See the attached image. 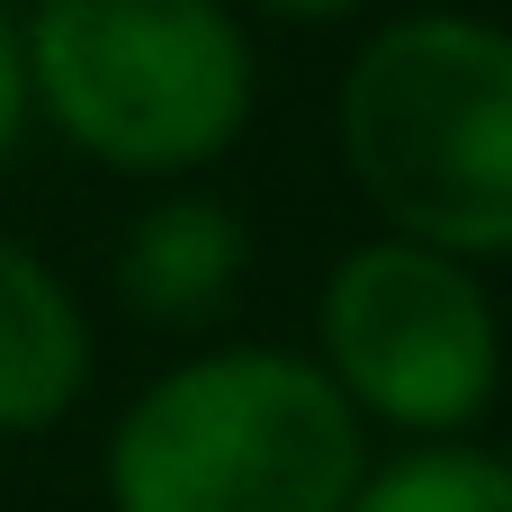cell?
Here are the masks:
<instances>
[{
    "mask_svg": "<svg viewBox=\"0 0 512 512\" xmlns=\"http://www.w3.org/2000/svg\"><path fill=\"white\" fill-rule=\"evenodd\" d=\"M252 270V225L234 198L171 180L162 198H144L117 234V306L153 333H198L234 306Z\"/></svg>",
    "mask_w": 512,
    "mask_h": 512,
    "instance_id": "5b68a950",
    "label": "cell"
},
{
    "mask_svg": "<svg viewBox=\"0 0 512 512\" xmlns=\"http://www.w3.org/2000/svg\"><path fill=\"white\" fill-rule=\"evenodd\" d=\"M36 126L117 180H198L261 108L234 0H18Z\"/></svg>",
    "mask_w": 512,
    "mask_h": 512,
    "instance_id": "3957f363",
    "label": "cell"
},
{
    "mask_svg": "<svg viewBox=\"0 0 512 512\" xmlns=\"http://www.w3.org/2000/svg\"><path fill=\"white\" fill-rule=\"evenodd\" d=\"M369 423L288 342H216L126 396L99 450L108 512H342Z\"/></svg>",
    "mask_w": 512,
    "mask_h": 512,
    "instance_id": "7a4b0ae2",
    "label": "cell"
},
{
    "mask_svg": "<svg viewBox=\"0 0 512 512\" xmlns=\"http://www.w3.org/2000/svg\"><path fill=\"white\" fill-rule=\"evenodd\" d=\"M0 9H18V0H0Z\"/></svg>",
    "mask_w": 512,
    "mask_h": 512,
    "instance_id": "30bf717a",
    "label": "cell"
},
{
    "mask_svg": "<svg viewBox=\"0 0 512 512\" xmlns=\"http://www.w3.org/2000/svg\"><path fill=\"white\" fill-rule=\"evenodd\" d=\"M36 135V90H27V36H18V9H0V180L18 171Z\"/></svg>",
    "mask_w": 512,
    "mask_h": 512,
    "instance_id": "ba28073f",
    "label": "cell"
},
{
    "mask_svg": "<svg viewBox=\"0 0 512 512\" xmlns=\"http://www.w3.org/2000/svg\"><path fill=\"white\" fill-rule=\"evenodd\" d=\"M90 369H99V342L72 279L36 243L0 234V441L54 432L90 396Z\"/></svg>",
    "mask_w": 512,
    "mask_h": 512,
    "instance_id": "8992f818",
    "label": "cell"
},
{
    "mask_svg": "<svg viewBox=\"0 0 512 512\" xmlns=\"http://www.w3.org/2000/svg\"><path fill=\"white\" fill-rule=\"evenodd\" d=\"M261 18H288V27H342V18H369L378 0H243Z\"/></svg>",
    "mask_w": 512,
    "mask_h": 512,
    "instance_id": "9c48e42d",
    "label": "cell"
},
{
    "mask_svg": "<svg viewBox=\"0 0 512 512\" xmlns=\"http://www.w3.org/2000/svg\"><path fill=\"white\" fill-rule=\"evenodd\" d=\"M333 144L378 234L450 261H512V27L486 9H405L360 36L333 90Z\"/></svg>",
    "mask_w": 512,
    "mask_h": 512,
    "instance_id": "6da1fadb",
    "label": "cell"
},
{
    "mask_svg": "<svg viewBox=\"0 0 512 512\" xmlns=\"http://www.w3.org/2000/svg\"><path fill=\"white\" fill-rule=\"evenodd\" d=\"M315 369L369 432L468 441L504 396V306L477 261L369 234L315 288Z\"/></svg>",
    "mask_w": 512,
    "mask_h": 512,
    "instance_id": "277c9868",
    "label": "cell"
},
{
    "mask_svg": "<svg viewBox=\"0 0 512 512\" xmlns=\"http://www.w3.org/2000/svg\"><path fill=\"white\" fill-rule=\"evenodd\" d=\"M342 512H512V459L477 441H423V450L369 459Z\"/></svg>",
    "mask_w": 512,
    "mask_h": 512,
    "instance_id": "52a82bcc",
    "label": "cell"
}]
</instances>
